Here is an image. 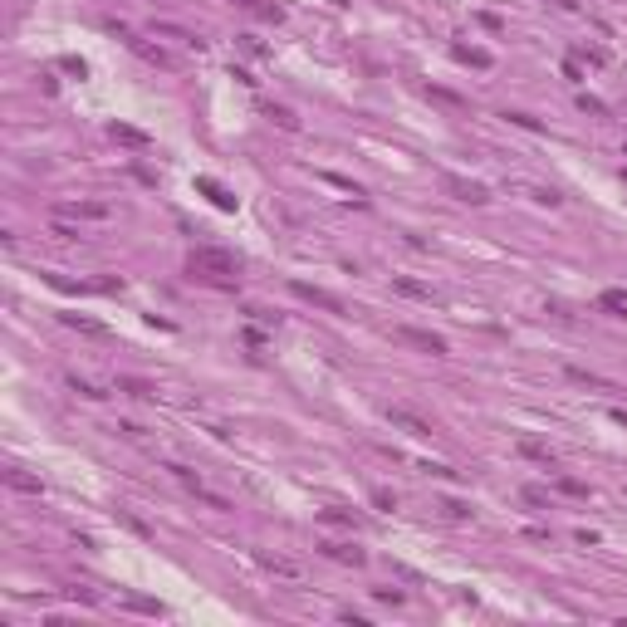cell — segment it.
Here are the masks:
<instances>
[{
    "instance_id": "obj_4",
    "label": "cell",
    "mask_w": 627,
    "mask_h": 627,
    "mask_svg": "<svg viewBox=\"0 0 627 627\" xmlns=\"http://www.w3.org/2000/svg\"><path fill=\"white\" fill-rule=\"evenodd\" d=\"M387 422L402 427V431H412V436H431V431H436V422H427V417H417V412H407V407H387Z\"/></svg>"
},
{
    "instance_id": "obj_30",
    "label": "cell",
    "mask_w": 627,
    "mask_h": 627,
    "mask_svg": "<svg viewBox=\"0 0 627 627\" xmlns=\"http://www.w3.org/2000/svg\"><path fill=\"white\" fill-rule=\"evenodd\" d=\"M69 387H74L79 397H93V402H98V397H108V392H98V387H93V382H84V377H69Z\"/></svg>"
},
{
    "instance_id": "obj_33",
    "label": "cell",
    "mask_w": 627,
    "mask_h": 627,
    "mask_svg": "<svg viewBox=\"0 0 627 627\" xmlns=\"http://www.w3.org/2000/svg\"><path fill=\"white\" fill-rule=\"evenodd\" d=\"M373 505H377V509H397V500H392L387 490H377V495H373Z\"/></svg>"
},
{
    "instance_id": "obj_19",
    "label": "cell",
    "mask_w": 627,
    "mask_h": 627,
    "mask_svg": "<svg viewBox=\"0 0 627 627\" xmlns=\"http://www.w3.org/2000/svg\"><path fill=\"white\" fill-rule=\"evenodd\" d=\"M64 324H69V328H79V333H93V338H103V333H108L98 319H84V314H64Z\"/></svg>"
},
{
    "instance_id": "obj_9",
    "label": "cell",
    "mask_w": 627,
    "mask_h": 627,
    "mask_svg": "<svg viewBox=\"0 0 627 627\" xmlns=\"http://www.w3.org/2000/svg\"><path fill=\"white\" fill-rule=\"evenodd\" d=\"M196 191H206V196H211V201H216L221 211H236V196L225 191L221 182H211V177H196Z\"/></svg>"
},
{
    "instance_id": "obj_26",
    "label": "cell",
    "mask_w": 627,
    "mask_h": 627,
    "mask_svg": "<svg viewBox=\"0 0 627 627\" xmlns=\"http://www.w3.org/2000/svg\"><path fill=\"white\" fill-rule=\"evenodd\" d=\"M579 59H588V64H608V49H598V44H579Z\"/></svg>"
},
{
    "instance_id": "obj_23",
    "label": "cell",
    "mask_w": 627,
    "mask_h": 627,
    "mask_svg": "<svg viewBox=\"0 0 627 627\" xmlns=\"http://www.w3.org/2000/svg\"><path fill=\"white\" fill-rule=\"evenodd\" d=\"M157 35H167V39H182V44L201 49V35H187V30H177V25H157Z\"/></svg>"
},
{
    "instance_id": "obj_18",
    "label": "cell",
    "mask_w": 627,
    "mask_h": 627,
    "mask_svg": "<svg viewBox=\"0 0 627 627\" xmlns=\"http://www.w3.org/2000/svg\"><path fill=\"white\" fill-rule=\"evenodd\" d=\"M392 284H397V294H407V299H431L427 284H417V279H407V274H397Z\"/></svg>"
},
{
    "instance_id": "obj_10",
    "label": "cell",
    "mask_w": 627,
    "mask_h": 627,
    "mask_svg": "<svg viewBox=\"0 0 627 627\" xmlns=\"http://www.w3.org/2000/svg\"><path fill=\"white\" fill-rule=\"evenodd\" d=\"M108 133H113V142H123V147H152V138L138 133V128H128V123H113Z\"/></svg>"
},
{
    "instance_id": "obj_16",
    "label": "cell",
    "mask_w": 627,
    "mask_h": 627,
    "mask_svg": "<svg viewBox=\"0 0 627 627\" xmlns=\"http://www.w3.org/2000/svg\"><path fill=\"white\" fill-rule=\"evenodd\" d=\"M69 216H88V221H108L113 211H108L103 201H74V206H69Z\"/></svg>"
},
{
    "instance_id": "obj_24",
    "label": "cell",
    "mask_w": 627,
    "mask_h": 627,
    "mask_svg": "<svg viewBox=\"0 0 627 627\" xmlns=\"http://www.w3.org/2000/svg\"><path fill=\"white\" fill-rule=\"evenodd\" d=\"M579 108H583V113H593V118H608V103H603V98H593V93H579Z\"/></svg>"
},
{
    "instance_id": "obj_31",
    "label": "cell",
    "mask_w": 627,
    "mask_h": 627,
    "mask_svg": "<svg viewBox=\"0 0 627 627\" xmlns=\"http://www.w3.org/2000/svg\"><path fill=\"white\" fill-rule=\"evenodd\" d=\"M118 520H123V525H128V530H133V534H142V539H147V525H142V520H138V515H128V509H118Z\"/></svg>"
},
{
    "instance_id": "obj_29",
    "label": "cell",
    "mask_w": 627,
    "mask_h": 627,
    "mask_svg": "<svg viewBox=\"0 0 627 627\" xmlns=\"http://www.w3.org/2000/svg\"><path fill=\"white\" fill-rule=\"evenodd\" d=\"M441 509L451 520H471V505H461V500H441Z\"/></svg>"
},
{
    "instance_id": "obj_14",
    "label": "cell",
    "mask_w": 627,
    "mask_h": 627,
    "mask_svg": "<svg viewBox=\"0 0 627 627\" xmlns=\"http://www.w3.org/2000/svg\"><path fill=\"white\" fill-rule=\"evenodd\" d=\"M128 44H133V54H142V59H147V64H157V69H167V64H172V59H167V49L147 44V39H128Z\"/></svg>"
},
{
    "instance_id": "obj_7",
    "label": "cell",
    "mask_w": 627,
    "mask_h": 627,
    "mask_svg": "<svg viewBox=\"0 0 627 627\" xmlns=\"http://www.w3.org/2000/svg\"><path fill=\"white\" fill-rule=\"evenodd\" d=\"M6 485H10V490H20V495H44V485H39V476H30V471H20V466H10V471H6Z\"/></svg>"
},
{
    "instance_id": "obj_2",
    "label": "cell",
    "mask_w": 627,
    "mask_h": 627,
    "mask_svg": "<svg viewBox=\"0 0 627 627\" xmlns=\"http://www.w3.org/2000/svg\"><path fill=\"white\" fill-rule=\"evenodd\" d=\"M397 338H402V344H412V348H422V353H431V358H441L446 353V338L441 333H427V328H397Z\"/></svg>"
},
{
    "instance_id": "obj_28",
    "label": "cell",
    "mask_w": 627,
    "mask_h": 627,
    "mask_svg": "<svg viewBox=\"0 0 627 627\" xmlns=\"http://www.w3.org/2000/svg\"><path fill=\"white\" fill-rule=\"evenodd\" d=\"M270 118H274L279 128H290V133L299 128V118H294V113H290V108H270Z\"/></svg>"
},
{
    "instance_id": "obj_5",
    "label": "cell",
    "mask_w": 627,
    "mask_h": 627,
    "mask_svg": "<svg viewBox=\"0 0 627 627\" xmlns=\"http://www.w3.org/2000/svg\"><path fill=\"white\" fill-rule=\"evenodd\" d=\"M446 187H451L456 196H461V201H471V206H485V201H490V191H485L480 182H461V177H446Z\"/></svg>"
},
{
    "instance_id": "obj_22",
    "label": "cell",
    "mask_w": 627,
    "mask_h": 627,
    "mask_svg": "<svg viewBox=\"0 0 627 627\" xmlns=\"http://www.w3.org/2000/svg\"><path fill=\"white\" fill-rule=\"evenodd\" d=\"M554 485H559L563 495H574V500H588V485H583V480H574V476H559Z\"/></svg>"
},
{
    "instance_id": "obj_11",
    "label": "cell",
    "mask_w": 627,
    "mask_h": 627,
    "mask_svg": "<svg viewBox=\"0 0 627 627\" xmlns=\"http://www.w3.org/2000/svg\"><path fill=\"white\" fill-rule=\"evenodd\" d=\"M568 373V382H583V387H593V392H617L608 377H598V373H588V368H563Z\"/></svg>"
},
{
    "instance_id": "obj_6",
    "label": "cell",
    "mask_w": 627,
    "mask_h": 627,
    "mask_svg": "<svg viewBox=\"0 0 627 627\" xmlns=\"http://www.w3.org/2000/svg\"><path fill=\"white\" fill-rule=\"evenodd\" d=\"M319 554H324V559H338V563H353V568L363 563V549H358V544H333V539H324Z\"/></svg>"
},
{
    "instance_id": "obj_12",
    "label": "cell",
    "mask_w": 627,
    "mask_h": 627,
    "mask_svg": "<svg viewBox=\"0 0 627 627\" xmlns=\"http://www.w3.org/2000/svg\"><path fill=\"white\" fill-rule=\"evenodd\" d=\"M598 309H603V314L627 319V290H603V294H598Z\"/></svg>"
},
{
    "instance_id": "obj_13",
    "label": "cell",
    "mask_w": 627,
    "mask_h": 627,
    "mask_svg": "<svg viewBox=\"0 0 627 627\" xmlns=\"http://www.w3.org/2000/svg\"><path fill=\"white\" fill-rule=\"evenodd\" d=\"M520 456H530V461H539V466H554V451L544 441H534V436H520Z\"/></svg>"
},
{
    "instance_id": "obj_21",
    "label": "cell",
    "mask_w": 627,
    "mask_h": 627,
    "mask_svg": "<svg viewBox=\"0 0 627 627\" xmlns=\"http://www.w3.org/2000/svg\"><path fill=\"white\" fill-rule=\"evenodd\" d=\"M456 59H466V64H476V69H490V54H485V49H471V44L456 49Z\"/></svg>"
},
{
    "instance_id": "obj_27",
    "label": "cell",
    "mask_w": 627,
    "mask_h": 627,
    "mask_svg": "<svg viewBox=\"0 0 627 627\" xmlns=\"http://www.w3.org/2000/svg\"><path fill=\"white\" fill-rule=\"evenodd\" d=\"M172 476H177V480H182V485H191V490H196V495H201V476H196V471H191V466H172Z\"/></svg>"
},
{
    "instance_id": "obj_1",
    "label": "cell",
    "mask_w": 627,
    "mask_h": 627,
    "mask_svg": "<svg viewBox=\"0 0 627 627\" xmlns=\"http://www.w3.org/2000/svg\"><path fill=\"white\" fill-rule=\"evenodd\" d=\"M187 265H191L196 279H206V284H225V290H231L236 274H241V260H236L231 250H216V245H196Z\"/></svg>"
},
{
    "instance_id": "obj_35",
    "label": "cell",
    "mask_w": 627,
    "mask_h": 627,
    "mask_svg": "<svg viewBox=\"0 0 627 627\" xmlns=\"http://www.w3.org/2000/svg\"><path fill=\"white\" fill-rule=\"evenodd\" d=\"M622 182H627V167H622Z\"/></svg>"
},
{
    "instance_id": "obj_3",
    "label": "cell",
    "mask_w": 627,
    "mask_h": 627,
    "mask_svg": "<svg viewBox=\"0 0 627 627\" xmlns=\"http://www.w3.org/2000/svg\"><path fill=\"white\" fill-rule=\"evenodd\" d=\"M290 290H294L299 299H309V304H319L324 314H344V299H333L328 290H319V284H304V279H294V284H290Z\"/></svg>"
},
{
    "instance_id": "obj_17",
    "label": "cell",
    "mask_w": 627,
    "mask_h": 627,
    "mask_svg": "<svg viewBox=\"0 0 627 627\" xmlns=\"http://www.w3.org/2000/svg\"><path fill=\"white\" fill-rule=\"evenodd\" d=\"M427 98H436V103H446V108H456V113H466V108H471L461 93H451V88H431V84H427Z\"/></svg>"
},
{
    "instance_id": "obj_8",
    "label": "cell",
    "mask_w": 627,
    "mask_h": 627,
    "mask_svg": "<svg viewBox=\"0 0 627 627\" xmlns=\"http://www.w3.org/2000/svg\"><path fill=\"white\" fill-rule=\"evenodd\" d=\"M255 559H260V568H270V574H279V579H299V563L284 559V554H255Z\"/></svg>"
},
{
    "instance_id": "obj_25",
    "label": "cell",
    "mask_w": 627,
    "mask_h": 627,
    "mask_svg": "<svg viewBox=\"0 0 627 627\" xmlns=\"http://www.w3.org/2000/svg\"><path fill=\"white\" fill-rule=\"evenodd\" d=\"M128 608H133V612H147V617H162V612H167V608L152 603V598H128Z\"/></svg>"
},
{
    "instance_id": "obj_20",
    "label": "cell",
    "mask_w": 627,
    "mask_h": 627,
    "mask_svg": "<svg viewBox=\"0 0 627 627\" xmlns=\"http://www.w3.org/2000/svg\"><path fill=\"white\" fill-rule=\"evenodd\" d=\"M49 236H54V241H84V225H69V221H49Z\"/></svg>"
},
{
    "instance_id": "obj_34",
    "label": "cell",
    "mask_w": 627,
    "mask_h": 627,
    "mask_svg": "<svg viewBox=\"0 0 627 627\" xmlns=\"http://www.w3.org/2000/svg\"><path fill=\"white\" fill-rule=\"evenodd\" d=\"M554 6H559V10H579V0H554Z\"/></svg>"
},
{
    "instance_id": "obj_15",
    "label": "cell",
    "mask_w": 627,
    "mask_h": 627,
    "mask_svg": "<svg viewBox=\"0 0 627 627\" xmlns=\"http://www.w3.org/2000/svg\"><path fill=\"white\" fill-rule=\"evenodd\" d=\"M118 392L142 397V402H152V397H157V387H152V382H142V377H118Z\"/></svg>"
},
{
    "instance_id": "obj_32",
    "label": "cell",
    "mask_w": 627,
    "mask_h": 627,
    "mask_svg": "<svg viewBox=\"0 0 627 627\" xmlns=\"http://www.w3.org/2000/svg\"><path fill=\"white\" fill-rule=\"evenodd\" d=\"M509 123H520V128H530V133H539V118H530V113H505Z\"/></svg>"
}]
</instances>
